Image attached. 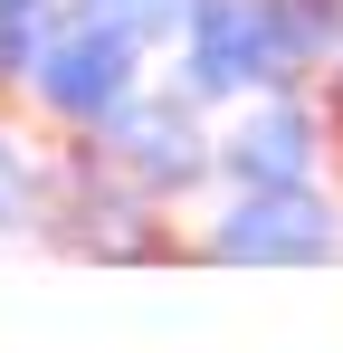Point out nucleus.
I'll list each match as a JSON object with an SVG mask.
<instances>
[{
  "mask_svg": "<svg viewBox=\"0 0 343 353\" xmlns=\"http://www.w3.org/2000/svg\"><path fill=\"white\" fill-rule=\"evenodd\" d=\"M39 163H48V134L19 115V105H0V239L29 230V201H39Z\"/></svg>",
  "mask_w": 343,
  "mask_h": 353,
  "instance_id": "7",
  "label": "nucleus"
},
{
  "mask_svg": "<svg viewBox=\"0 0 343 353\" xmlns=\"http://www.w3.org/2000/svg\"><path fill=\"white\" fill-rule=\"evenodd\" d=\"M143 77H153V48H143L134 29H114L96 10H67V0H57L48 39H39L29 77H19V115L39 124L48 143H96Z\"/></svg>",
  "mask_w": 343,
  "mask_h": 353,
  "instance_id": "3",
  "label": "nucleus"
},
{
  "mask_svg": "<svg viewBox=\"0 0 343 353\" xmlns=\"http://www.w3.org/2000/svg\"><path fill=\"white\" fill-rule=\"evenodd\" d=\"M315 105H324V124H334V163H343V48L324 58V77H315Z\"/></svg>",
  "mask_w": 343,
  "mask_h": 353,
  "instance_id": "10",
  "label": "nucleus"
},
{
  "mask_svg": "<svg viewBox=\"0 0 343 353\" xmlns=\"http://www.w3.org/2000/svg\"><path fill=\"white\" fill-rule=\"evenodd\" d=\"M334 48H343V0H191L172 39V86L229 115L248 96L315 86Z\"/></svg>",
  "mask_w": 343,
  "mask_h": 353,
  "instance_id": "1",
  "label": "nucleus"
},
{
  "mask_svg": "<svg viewBox=\"0 0 343 353\" xmlns=\"http://www.w3.org/2000/svg\"><path fill=\"white\" fill-rule=\"evenodd\" d=\"M200 268H334L343 258V201L324 181L305 191H229L191 230Z\"/></svg>",
  "mask_w": 343,
  "mask_h": 353,
  "instance_id": "5",
  "label": "nucleus"
},
{
  "mask_svg": "<svg viewBox=\"0 0 343 353\" xmlns=\"http://www.w3.org/2000/svg\"><path fill=\"white\" fill-rule=\"evenodd\" d=\"M96 153H105L143 201H163V210H191L200 191H220V115L191 105L172 77L163 86L143 77V86L124 96V115L96 134Z\"/></svg>",
  "mask_w": 343,
  "mask_h": 353,
  "instance_id": "4",
  "label": "nucleus"
},
{
  "mask_svg": "<svg viewBox=\"0 0 343 353\" xmlns=\"http://www.w3.org/2000/svg\"><path fill=\"white\" fill-rule=\"evenodd\" d=\"M67 10H96V19H114V29H134L153 58H172V39H181V10H191V0H67Z\"/></svg>",
  "mask_w": 343,
  "mask_h": 353,
  "instance_id": "9",
  "label": "nucleus"
},
{
  "mask_svg": "<svg viewBox=\"0 0 343 353\" xmlns=\"http://www.w3.org/2000/svg\"><path fill=\"white\" fill-rule=\"evenodd\" d=\"M334 172V124L315 105V86L248 96L220 115V191H305Z\"/></svg>",
  "mask_w": 343,
  "mask_h": 353,
  "instance_id": "6",
  "label": "nucleus"
},
{
  "mask_svg": "<svg viewBox=\"0 0 343 353\" xmlns=\"http://www.w3.org/2000/svg\"><path fill=\"white\" fill-rule=\"evenodd\" d=\"M48 19H57V0H0V105H19V77L39 58Z\"/></svg>",
  "mask_w": 343,
  "mask_h": 353,
  "instance_id": "8",
  "label": "nucleus"
},
{
  "mask_svg": "<svg viewBox=\"0 0 343 353\" xmlns=\"http://www.w3.org/2000/svg\"><path fill=\"white\" fill-rule=\"evenodd\" d=\"M172 220H181V210L143 201L96 143H48L39 201H29V239H39V248L96 258V268H163V258H191V239L172 230Z\"/></svg>",
  "mask_w": 343,
  "mask_h": 353,
  "instance_id": "2",
  "label": "nucleus"
}]
</instances>
